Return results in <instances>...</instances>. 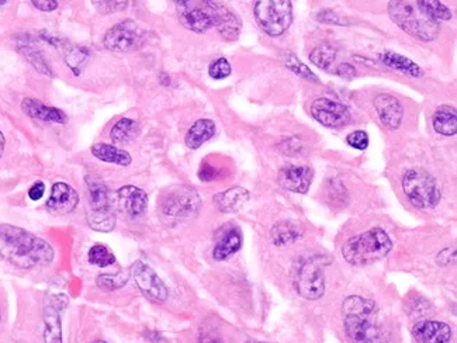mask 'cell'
<instances>
[{"label": "cell", "instance_id": "6da1fadb", "mask_svg": "<svg viewBox=\"0 0 457 343\" xmlns=\"http://www.w3.org/2000/svg\"><path fill=\"white\" fill-rule=\"evenodd\" d=\"M0 257L10 265L31 270L51 265L55 252L46 240L20 227L0 225Z\"/></svg>", "mask_w": 457, "mask_h": 343}, {"label": "cell", "instance_id": "7a4b0ae2", "mask_svg": "<svg viewBox=\"0 0 457 343\" xmlns=\"http://www.w3.org/2000/svg\"><path fill=\"white\" fill-rule=\"evenodd\" d=\"M345 332L352 343H390L373 300L351 295L342 304Z\"/></svg>", "mask_w": 457, "mask_h": 343}, {"label": "cell", "instance_id": "3957f363", "mask_svg": "<svg viewBox=\"0 0 457 343\" xmlns=\"http://www.w3.org/2000/svg\"><path fill=\"white\" fill-rule=\"evenodd\" d=\"M393 249V241L381 228L369 230L348 240L342 246L345 260L352 266H369L386 257Z\"/></svg>", "mask_w": 457, "mask_h": 343}, {"label": "cell", "instance_id": "277c9868", "mask_svg": "<svg viewBox=\"0 0 457 343\" xmlns=\"http://www.w3.org/2000/svg\"><path fill=\"white\" fill-rule=\"evenodd\" d=\"M387 11L391 20L411 37L431 43L435 41L441 33V24L426 16L416 3L411 1H390Z\"/></svg>", "mask_w": 457, "mask_h": 343}, {"label": "cell", "instance_id": "5b68a950", "mask_svg": "<svg viewBox=\"0 0 457 343\" xmlns=\"http://www.w3.org/2000/svg\"><path fill=\"white\" fill-rule=\"evenodd\" d=\"M202 198L197 190L188 185L173 186L159 201V217L168 227H175L197 214Z\"/></svg>", "mask_w": 457, "mask_h": 343}, {"label": "cell", "instance_id": "8992f818", "mask_svg": "<svg viewBox=\"0 0 457 343\" xmlns=\"http://www.w3.org/2000/svg\"><path fill=\"white\" fill-rule=\"evenodd\" d=\"M403 190L409 203L419 210H433L442 198L438 182L421 169L406 172L403 178Z\"/></svg>", "mask_w": 457, "mask_h": 343}, {"label": "cell", "instance_id": "52a82bcc", "mask_svg": "<svg viewBox=\"0 0 457 343\" xmlns=\"http://www.w3.org/2000/svg\"><path fill=\"white\" fill-rule=\"evenodd\" d=\"M257 26L270 37H279L293 23V4L289 0H260L254 7Z\"/></svg>", "mask_w": 457, "mask_h": 343}, {"label": "cell", "instance_id": "ba28073f", "mask_svg": "<svg viewBox=\"0 0 457 343\" xmlns=\"http://www.w3.org/2000/svg\"><path fill=\"white\" fill-rule=\"evenodd\" d=\"M325 266L327 259L322 256L309 257L299 266L294 283L299 295L305 300L315 301L325 295Z\"/></svg>", "mask_w": 457, "mask_h": 343}, {"label": "cell", "instance_id": "9c48e42d", "mask_svg": "<svg viewBox=\"0 0 457 343\" xmlns=\"http://www.w3.org/2000/svg\"><path fill=\"white\" fill-rule=\"evenodd\" d=\"M182 26L193 33L203 34L215 27L214 1H176Z\"/></svg>", "mask_w": 457, "mask_h": 343}, {"label": "cell", "instance_id": "30bf717a", "mask_svg": "<svg viewBox=\"0 0 457 343\" xmlns=\"http://www.w3.org/2000/svg\"><path fill=\"white\" fill-rule=\"evenodd\" d=\"M311 116L328 128H342L352 121L349 108L332 98H319L311 104Z\"/></svg>", "mask_w": 457, "mask_h": 343}, {"label": "cell", "instance_id": "8fae6325", "mask_svg": "<svg viewBox=\"0 0 457 343\" xmlns=\"http://www.w3.org/2000/svg\"><path fill=\"white\" fill-rule=\"evenodd\" d=\"M131 276L141 290V293L155 302H165L169 292L163 280L158 276L150 265L143 260H137L131 267Z\"/></svg>", "mask_w": 457, "mask_h": 343}, {"label": "cell", "instance_id": "7c38bea8", "mask_svg": "<svg viewBox=\"0 0 457 343\" xmlns=\"http://www.w3.org/2000/svg\"><path fill=\"white\" fill-rule=\"evenodd\" d=\"M141 34L135 21L124 20L113 26L103 39L104 48L114 52H125L134 48L140 41Z\"/></svg>", "mask_w": 457, "mask_h": 343}, {"label": "cell", "instance_id": "4fadbf2b", "mask_svg": "<svg viewBox=\"0 0 457 343\" xmlns=\"http://www.w3.org/2000/svg\"><path fill=\"white\" fill-rule=\"evenodd\" d=\"M68 305L63 295H52L44 302V343H62V311Z\"/></svg>", "mask_w": 457, "mask_h": 343}, {"label": "cell", "instance_id": "5bb4252c", "mask_svg": "<svg viewBox=\"0 0 457 343\" xmlns=\"http://www.w3.org/2000/svg\"><path fill=\"white\" fill-rule=\"evenodd\" d=\"M312 175L314 173L308 166L286 165L279 170L277 183L280 185V188L289 192L305 195L309 190Z\"/></svg>", "mask_w": 457, "mask_h": 343}, {"label": "cell", "instance_id": "9a60e30c", "mask_svg": "<svg viewBox=\"0 0 457 343\" xmlns=\"http://www.w3.org/2000/svg\"><path fill=\"white\" fill-rule=\"evenodd\" d=\"M115 196L123 213H125L131 220L143 217L148 208V195L137 186H123L115 192Z\"/></svg>", "mask_w": 457, "mask_h": 343}, {"label": "cell", "instance_id": "2e32d148", "mask_svg": "<svg viewBox=\"0 0 457 343\" xmlns=\"http://www.w3.org/2000/svg\"><path fill=\"white\" fill-rule=\"evenodd\" d=\"M452 328L441 321H419L412 328V337L416 343H449L452 341Z\"/></svg>", "mask_w": 457, "mask_h": 343}, {"label": "cell", "instance_id": "e0dca14e", "mask_svg": "<svg viewBox=\"0 0 457 343\" xmlns=\"http://www.w3.org/2000/svg\"><path fill=\"white\" fill-rule=\"evenodd\" d=\"M78 192L65 182L53 183L51 196L47 200V208L53 214H69L79 204Z\"/></svg>", "mask_w": 457, "mask_h": 343}, {"label": "cell", "instance_id": "ac0fdd59", "mask_svg": "<svg viewBox=\"0 0 457 343\" xmlns=\"http://www.w3.org/2000/svg\"><path fill=\"white\" fill-rule=\"evenodd\" d=\"M215 10V29L220 36L227 41H235L242 30V21L240 16L222 3L214 1Z\"/></svg>", "mask_w": 457, "mask_h": 343}, {"label": "cell", "instance_id": "d6986e66", "mask_svg": "<svg viewBox=\"0 0 457 343\" xmlns=\"http://www.w3.org/2000/svg\"><path fill=\"white\" fill-rule=\"evenodd\" d=\"M374 107L381 124L387 130H397L401 126L404 108L399 98L391 95H377L374 98Z\"/></svg>", "mask_w": 457, "mask_h": 343}, {"label": "cell", "instance_id": "ffe728a7", "mask_svg": "<svg viewBox=\"0 0 457 343\" xmlns=\"http://www.w3.org/2000/svg\"><path fill=\"white\" fill-rule=\"evenodd\" d=\"M21 110L26 116L37 121L56 123V124L66 123V114L62 110L52 106H47L43 101L36 98H24L21 101Z\"/></svg>", "mask_w": 457, "mask_h": 343}, {"label": "cell", "instance_id": "44dd1931", "mask_svg": "<svg viewBox=\"0 0 457 343\" xmlns=\"http://www.w3.org/2000/svg\"><path fill=\"white\" fill-rule=\"evenodd\" d=\"M250 196L251 195L245 188L234 186L225 192L215 195L214 203H215L217 208L222 213H237L247 204Z\"/></svg>", "mask_w": 457, "mask_h": 343}, {"label": "cell", "instance_id": "7402d4cb", "mask_svg": "<svg viewBox=\"0 0 457 343\" xmlns=\"http://www.w3.org/2000/svg\"><path fill=\"white\" fill-rule=\"evenodd\" d=\"M242 234L240 228H230L224 232V235L220 238V241L215 244L212 249V257L217 262L225 260L235 255L242 247Z\"/></svg>", "mask_w": 457, "mask_h": 343}, {"label": "cell", "instance_id": "603a6c76", "mask_svg": "<svg viewBox=\"0 0 457 343\" xmlns=\"http://www.w3.org/2000/svg\"><path fill=\"white\" fill-rule=\"evenodd\" d=\"M379 59L389 68L399 71L411 78H421L423 75V71L419 65H416L414 61L406 58L401 53L393 52V51H384L379 55Z\"/></svg>", "mask_w": 457, "mask_h": 343}, {"label": "cell", "instance_id": "cb8c5ba5", "mask_svg": "<svg viewBox=\"0 0 457 343\" xmlns=\"http://www.w3.org/2000/svg\"><path fill=\"white\" fill-rule=\"evenodd\" d=\"M433 130L445 137H452L457 133L456 108L453 106H441L432 117Z\"/></svg>", "mask_w": 457, "mask_h": 343}, {"label": "cell", "instance_id": "d4e9b609", "mask_svg": "<svg viewBox=\"0 0 457 343\" xmlns=\"http://www.w3.org/2000/svg\"><path fill=\"white\" fill-rule=\"evenodd\" d=\"M215 134V124L212 120L202 118L197 120L188 131L185 143L190 149H197L211 140Z\"/></svg>", "mask_w": 457, "mask_h": 343}, {"label": "cell", "instance_id": "484cf974", "mask_svg": "<svg viewBox=\"0 0 457 343\" xmlns=\"http://www.w3.org/2000/svg\"><path fill=\"white\" fill-rule=\"evenodd\" d=\"M91 152L96 159L111 165L128 166L133 162V158L127 150L108 144H95Z\"/></svg>", "mask_w": 457, "mask_h": 343}, {"label": "cell", "instance_id": "4316f807", "mask_svg": "<svg viewBox=\"0 0 457 343\" xmlns=\"http://www.w3.org/2000/svg\"><path fill=\"white\" fill-rule=\"evenodd\" d=\"M19 49L20 52L26 56V59L43 75H47V76H52L53 72H52L51 66L48 65L47 59L44 58V55L41 53V51L36 47V44L30 40V39H24V40H20L19 41Z\"/></svg>", "mask_w": 457, "mask_h": 343}, {"label": "cell", "instance_id": "83f0119b", "mask_svg": "<svg viewBox=\"0 0 457 343\" xmlns=\"http://www.w3.org/2000/svg\"><path fill=\"white\" fill-rule=\"evenodd\" d=\"M138 130H140V126L135 120L121 118L113 126L110 131V138L115 144H128L137 137Z\"/></svg>", "mask_w": 457, "mask_h": 343}, {"label": "cell", "instance_id": "f1b7e54d", "mask_svg": "<svg viewBox=\"0 0 457 343\" xmlns=\"http://www.w3.org/2000/svg\"><path fill=\"white\" fill-rule=\"evenodd\" d=\"M89 185V211H99L113 208L106 185L101 180L88 179Z\"/></svg>", "mask_w": 457, "mask_h": 343}, {"label": "cell", "instance_id": "f546056e", "mask_svg": "<svg viewBox=\"0 0 457 343\" xmlns=\"http://www.w3.org/2000/svg\"><path fill=\"white\" fill-rule=\"evenodd\" d=\"M303 237L302 230L299 227H296L292 222H279L273 227L272 230V241L273 244L277 246L289 245V244H294L296 241H299Z\"/></svg>", "mask_w": 457, "mask_h": 343}, {"label": "cell", "instance_id": "4dcf8cb0", "mask_svg": "<svg viewBox=\"0 0 457 343\" xmlns=\"http://www.w3.org/2000/svg\"><path fill=\"white\" fill-rule=\"evenodd\" d=\"M88 224L92 230L99 232H111L115 227V214L113 208L88 211Z\"/></svg>", "mask_w": 457, "mask_h": 343}, {"label": "cell", "instance_id": "1f68e13d", "mask_svg": "<svg viewBox=\"0 0 457 343\" xmlns=\"http://www.w3.org/2000/svg\"><path fill=\"white\" fill-rule=\"evenodd\" d=\"M416 6L431 19L435 21H443V20H451L452 19V11L448 6H445L442 1L436 0H419L416 1Z\"/></svg>", "mask_w": 457, "mask_h": 343}, {"label": "cell", "instance_id": "d6a6232c", "mask_svg": "<svg viewBox=\"0 0 457 343\" xmlns=\"http://www.w3.org/2000/svg\"><path fill=\"white\" fill-rule=\"evenodd\" d=\"M337 59V49L329 44H321L311 51L309 61L319 69H329Z\"/></svg>", "mask_w": 457, "mask_h": 343}, {"label": "cell", "instance_id": "836d02e7", "mask_svg": "<svg viewBox=\"0 0 457 343\" xmlns=\"http://www.w3.org/2000/svg\"><path fill=\"white\" fill-rule=\"evenodd\" d=\"M88 260L93 266L107 267V266H111L115 263V256L107 246L98 244V245H93L89 249Z\"/></svg>", "mask_w": 457, "mask_h": 343}, {"label": "cell", "instance_id": "e575fe53", "mask_svg": "<svg viewBox=\"0 0 457 343\" xmlns=\"http://www.w3.org/2000/svg\"><path fill=\"white\" fill-rule=\"evenodd\" d=\"M127 282H128V275L124 270H120V272L113 273V275H101L96 279V285L102 290H107V292L118 290V289L124 287Z\"/></svg>", "mask_w": 457, "mask_h": 343}, {"label": "cell", "instance_id": "d590c367", "mask_svg": "<svg viewBox=\"0 0 457 343\" xmlns=\"http://www.w3.org/2000/svg\"><path fill=\"white\" fill-rule=\"evenodd\" d=\"M86 58H88V49L73 47L65 51V61L75 75H81V68H82V63L86 61Z\"/></svg>", "mask_w": 457, "mask_h": 343}, {"label": "cell", "instance_id": "8d00e7d4", "mask_svg": "<svg viewBox=\"0 0 457 343\" xmlns=\"http://www.w3.org/2000/svg\"><path fill=\"white\" fill-rule=\"evenodd\" d=\"M284 65H286L290 71H293L294 73H297L299 76H302V78H304V79H308V81H312V82H318V78L312 73V71H311L307 65H304L296 55H293V53L286 55V58H284Z\"/></svg>", "mask_w": 457, "mask_h": 343}, {"label": "cell", "instance_id": "74e56055", "mask_svg": "<svg viewBox=\"0 0 457 343\" xmlns=\"http://www.w3.org/2000/svg\"><path fill=\"white\" fill-rule=\"evenodd\" d=\"M208 75L215 81L225 79L231 75V63L225 58H218L208 66Z\"/></svg>", "mask_w": 457, "mask_h": 343}, {"label": "cell", "instance_id": "f35d334b", "mask_svg": "<svg viewBox=\"0 0 457 343\" xmlns=\"http://www.w3.org/2000/svg\"><path fill=\"white\" fill-rule=\"evenodd\" d=\"M431 304L423 298V297H415V298H411L406 304V312L411 315V317H423V315H428V312L431 311Z\"/></svg>", "mask_w": 457, "mask_h": 343}, {"label": "cell", "instance_id": "ab89813d", "mask_svg": "<svg viewBox=\"0 0 457 343\" xmlns=\"http://www.w3.org/2000/svg\"><path fill=\"white\" fill-rule=\"evenodd\" d=\"M98 11L102 14H110L120 10H124L128 6V1H93Z\"/></svg>", "mask_w": 457, "mask_h": 343}, {"label": "cell", "instance_id": "60d3db41", "mask_svg": "<svg viewBox=\"0 0 457 343\" xmlns=\"http://www.w3.org/2000/svg\"><path fill=\"white\" fill-rule=\"evenodd\" d=\"M346 141L351 147L359 149V150H364L366 148L369 147V135L364 131H354L352 134L348 135Z\"/></svg>", "mask_w": 457, "mask_h": 343}, {"label": "cell", "instance_id": "b9f144b4", "mask_svg": "<svg viewBox=\"0 0 457 343\" xmlns=\"http://www.w3.org/2000/svg\"><path fill=\"white\" fill-rule=\"evenodd\" d=\"M318 21L321 23H325V24H338V26H344V24H348L346 20H344V17L338 16L335 11L332 10H322L317 14L315 17Z\"/></svg>", "mask_w": 457, "mask_h": 343}, {"label": "cell", "instance_id": "7bdbcfd3", "mask_svg": "<svg viewBox=\"0 0 457 343\" xmlns=\"http://www.w3.org/2000/svg\"><path fill=\"white\" fill-rule=\"evenodd\" d=\"M218 175H220L218 169H215L210 163H203L200 170H199V179L202 182H212V180H215L218 178Z\"/></svg>", "mask_w": 457, "mask_h": 343}, {"label": "cell", "instance_id": "ee69618b", "mask_svg": "<svg viewBox=\"0 0 457 343\" xmlns=\"http://www.w3.org/2000/svg\"><path fill=\"white\" fill-rule=\"evenodd\" d=\"M280 148H282V153L284 155H297V152L302 150V143L297 141V138H290V140H286L280 144Z\"/></svg>", "mask_w": 457, "mask_h": 343}, {"label": "cell", "instance_id": "f6af8a7d", "mask_svg": "<svg viewBox=\"0 0 457 343\" xmlns=\"http://www.w3.org/2000/svg\"><path fill=\"white\" fill-rule=\"evenodd\" d=\"M46 195V185L43 182H36L30 190H29V197L33 200V201H38L41 200L43 197Z\"/></svg>", "mask_w": 457, "mask_h": 343}, {"label": "cell", "instance_id": "bcb514c9", "mask_svg": "<svg viewBox=\"0 0 457 343\" xmlns=\"http://www.w3.org/2000/svg\"><path fill=\"white\" fill-rule=\"evenodd\" d=\"M31 4L41 11H52L58 7V1L55 0H33Z\"/></svg>", "mask_w": 457, "mask_h": 343}, {"label": "cell", "instance_id": "7dc6e473", "mask_svg": "<svg viewBox=\"0 0 457 343\" xmlns=\"http://www.w3.org/2000/svg\"><path fill=\"white\" fill-rule=\"evenodd\" d=\"M337 75H339V76H342V78H345V79H352V78H355L356 76V69L352 65L344 62V63H341V65L338 66Z\"/></svg>", "mask_w": 457, "mask_h": 343}, {"label": "cell", "instance_id": "c3c4849f", "mask_svg": "<svg viewBox=\"0 0 457 343\" xmlns=\"http://www.w3.org/2000/svg\"><path fill=\"white\" fill-rule=\"evenodd\" d=\"M200 343H224L222 339L214 334V332H203L202 338H200Z\"/></svg>", "mask_w": 457, "mask_h": 343}, {"label": "cell", "instance_id": "681fc988", "mask_svg": "<svg viewBox=\"0 0 457 343\" xmlns=\"http://www.w3.org/2000/svg\"><path fill=\"white\" fill-rule=\"evenodd\" d=\"M145 337H147V339L151 343H168L166 338H165L162 334L155 332V331H148V332L145 334Z\"/></svg>", "mask_w": 457, "mask_h": 343}, {"label": "cell", "instance_id": "f907efd6", "mask_svg": "<svg viewBox=\"0 0 457 343\" xmlns=\"http://www.w3.org/2000/svg\"><path fill=\"white\" fill-rule=\"evenodd\" d=\"M4 147H6V138H4L3 133L0 131V156H1L3 152H4Z\"/></svg>", "mask_w": 457, "mask_h": 343}, {"label": "cell", "instance_id": "816d5d0a", "mask_svg": "<svg viewBox=\"0 0 457 343\" xmlns=\"http://www.w3.org/2000/svg\"><path fill=\"white\" fill-rule=\"evenodd\" d=\"M4 4H7V1H6V0H0V7L4 6Z\"/></svg>", "mask_w": 457, "mask_h": 343}, {"label": "cell", "instance_id": "f5cc1de1", "mask_svg": "<svg viewBox=\"0 0 457 343\" xmlns=\"http://www.w3.org/2000/svg\"><path fill=\"white\" fill-rule=\"evenodd\" d=\"M92 343H107V342H106V341H101V339H99V341H93V342Z\"/></svg>", "mask_w": 457, "mask_h": 343}, {"label": "cell", "instance_id": "db71d44e", "mask_svg": "<svg viewBox=\"0 0 457 343\" xmlns=\"http://www.w3.org/2000/svg\"><path fill=\"white\" fill-rule=\"evenodd\" d=\"M0 319H1V315H0Z\"/></svg>", "mask_w": 457, "mask_h": 343}]
</instances>
